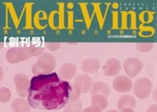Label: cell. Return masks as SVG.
Masks as SVG:
<instances>
[{
  "label": "cell",
  "mask_w": 157,
  "mask_h": 112,
  "mask_svg": "<svg viewBox=\"0 0 157 112\" xmlns=\"http://www.w3.org/2000/svg\"><path fill=\"white\" fill-rule=\"evenodd\" d=\"M82 95L81 91L78 90V87L73 83H70V91H69V100H77L80 98V96Z\"/></svg>",
  "instance_id": "17"
},
{
  "label": "cell",
  "mask_w": 157,
  "mask_h": 112,
  "mask_svg": "<svg viewBox=\"0 0 157 112\" xmlns=\"http://www.w3.org/2000/svg\"><path fill=\"white\" fill-rule=\"evenodd\" d=\"M90 103H91V106H94L101 110H104L108 106V100H107V97L104 95H91Z\"/></svg>",
  "instance_id": "15"
},
{
  "label": "cell",
  "mask_w": 157,
  "mask_h": 112,
  "mask_svg": "<svg viewBox=\"0 0 157 112\" xmlns=\"http://www.w3.org/2000/svg\"><path fill=\"white\" fill-rule=\"evenodd\" d=\"M153 99L156 100V91H154V92H153Z\"/></svg>",
  "instance_id": "26"
},
{
  "label": "cell",
  "mask_w": 157,
  "mask_h": 112,
  "mask_svg": "<svg viewBox=\"0 0 157 112\" xmlns=\"http://www.w3.org/2000/svg\"><path fill=\"white\" fill-rule=\"evenodd\" d=\"M106 112H120L118 109H111V110H107Z\"/></svg>",
  "instance_id": "25"
},
{
  "label": "cell",
  "mask_w": 157,
  "mask_h": 112,
  "mask_svg": "<svg viewBox=\"0 0 157 112\" xmlns=\"http://www.w3.org/2000/svg\"><path fill=\"white\" fill-rule=\"evenodd\" d=\"M152 92V82L148 78H140L134 84V94L140 99L147 98Z\"/></svg>",
  "instance_id": "4"
},
{
  "label": "cell",
  "mask_w": 157,
  "mask_h": 112,
  "mask_svg": "<svg viewBox=\"0 0 157 112\" xmlns=\"http://www.w3.org/2000/svg\"><path fill=\"white\" fill-rule=\"evenodd\" d=\"M70 82L62 81L57 73L34 76L31 80L28 100L31 107L40 110H59L68 103Z\"/></svg>",
  "instance_id": "1"
},
{
  "label": "cell",
  "mask_w": 157,
  "mask_h": 112,
  "mask_svg": "<svg viewBox=\"0 0 157 112\" xmlns=\"http://www.w3.org/2000/svg\"><path fill=\"white\" fill-rule=\"evenodd\" d=\"M121 112H135V109H132V108H125L124 110H122Z\"/></svg>",
  "instance_id": "24"
},
{
  "label": "cell",
  "mask_w": 157,
  "mask_h": 112,
  "mask_svg": "<svg viewBox=\"0 0 157 112\" xmlns=\"http://www.w3.org/2000/svg\"><path fill=\"white\" fill-rule=\"evenodd\" d=\"M82 112H102V110L94 106H88V107H86Z\"/></svg>",
  "instance_id": "22"
},
{
  "label": "cell",
  "mask_w": 157,
  "mask_h": 112,
  "mask_svg": "<svg viewBox=\"0 0 157 112\" xmlns=\"http://www.w3.org/2000/svg\"><path fill=\"white\" fill-rule=\"evenodd\" d=\"M29 47V51H31L32 56H39L42 53H44V48L41 46H36V45H31Z\"/></svg>",
  "instance_id": "20"
},
{
  "label": "cell",
  "mask_w": 157,
  "mask_h": 112,
  "mask_svg": "<svg viewBox=\"0 0 157 112\" xmlns=\"http://www.w3.org/2000/svg\"><path fill=\"white\" fill-rule=\"evenodd\" d=\"M146 112H157V104H152L147 108Z\"/></svg>",
  "instance_id": "23"
},
{
  "label": "cell",
  "mask_w": 157,
  "mask_h": 112,
  "mask_svg": "<svg viewBox=\"0 0 157 112\" xmlns=\"http://www.w3.org/2000/svg\"><path fill=\"white\" fill-rule=\"evenodd\" d=\"M122 69L121 62L115 59V58H111V59L107 60L104 67H103V73L107 77H117Z\"/></svg>",
  "instance_id": "10"
},
{
  "label": "cell",
  "mask_w": 157,
  "mask_h": 112,
  "mask_svg": "<svg viewBox=\"0 0 157 112\" xmlns=\"http://www.w3.org/2000/svg\"><path fill=\"white\" fill-rule=\"evenodd\" d=\"M123 68H124L128 77L134 78L142 70L144 63H142V61L140 60L139 58L130 57V58H127L125 60L124 64H123Z\"/></svg>",
  "instance_id": "6"
},
{
  "label": "cell",
  "mask_w": 157,
  "mask_h": 112,
  "mask_svg": "<svg viewBox=\"0 0 157 112\" xmlns=\"http://www.w3.org/2000/svg\"><path fill=\"white\" fill-rule=\"evenodd\" d=\"M90 92L91 94V95H101L107 97L110 95V87L104 82H100V81L93 82V85Z\"/></svg>",
  "instance_id": "13"
},
{
  "label": "cell",
  "mask_w": 157,
  "mask_h": 112,
  "mask_svg": "<svg viewBox=\"0 0 157 112\" xmlns=\"http://www.w3.org/2000/svg\"><path fill=\"white\" fill-rule=\"evenodd\" d=\"M11 108L13 112H31V105L28 99L24 97H18L12 101Z\"/></svg>",
  "instance_id": "14"
},
{
  "label": "cell",
  "mask_w": 157,
  "mask_h": 112,
  "mask_svg": "<svg viewBox=\"0 0 157 112\" xmlns=\"http://www.w3.org/2000/svg\"><path fill=\"white\" fill-rule=\"evenodd\" d=\"M56 67V59L51 53L44 52L39 55L32 67V72L36 76L38 75H46L53 73Z\"/></svg>",
  "instance_id": "2"
},
{
  "label": "cell",
  "mask_w": 157,
  "mask_h": 112,
  "mask_svg": "<svg viewBox=\"0 0 157 112\" xmlns=\"http://www.w3.org/2000/svg\"><path fill=\"white\" fill-rule=\"evenodd\" d=\"M113 89L118 92H129L132 89V82L131 78L126 76H117L113 81Z\"/></svg>",
  "instance_id": "7"
},
{
  "label": "cell",
  "mask_w": 157,
  "mask_h": 112,
  "mask_svg": "<svg viewBox=\"0 0 157 112\" xmlns=\"http://www.w3.org/2000/svg\"><path fill=\"white\" fill-rule=\"evenodd\" d=\"M32 57L29 46H15L9 48L6 52V60L11 64L27 61Z\"/></svg>",
  "instance_id": "3"
},
{
  "label": "cell",
  "mask_w": 157,
  "mask_h": 112,
  "mask_svg": "<svg viewBox=\"0 0 157 112\" xmlns=\"http://www.w3.org/2000/svg\"><path fill=\"white\" fill-rule=\"evenodd\" d=\"M14 85L16 87V91L20 97H26L29 95V90L31 87V80L28 75L24 73H18L13 78Z\"/></svg>",
  "instance_id": "5"
},
{
  "label": "cell",
  "mask_w": 157,
  "mask_h": 112,
  "mask_svg": "<svg viewBox=\"0 0 157 112\" xmlns=\"http://www.w3.org/2000/svg\"><path fill=\"white\" fill-rule=\"evenodd\" d=\"M82 102L78 98L77 100L69 101L64 107L63 112H82Z\"/></svg>",
  "instance_id": "16"
},
{
  "label": "cell",
  "mask_w": 157,
  "mask_h": 112,
  "mask_svg": "<svg viewBox=\"0 0 157 112\" xmlns=\"http://www.w3.org/2000/svg\"><path fill=\"white\" fill-rule=\"evenodd\" d=\"M58 76L62 81H71L76 77L77 74V67L72 62H67L63 64L58 71Z\"/></svg>",
  "instance_id": "9"
},
{
  "label": "cell",
  "mask_w": 157,
  "mask_h": 112,
  "mask_svg": "<svg viewBox=\"0 0 157 112\" xmlns=\"http://www.w3.org/2000/svg\"><path fill=\"white\" fill-rule=\"evenodd\" d=\"M117 106H118V110L120 112L122 110H124L125 108H132L135 109L136 106V101L135 99V97L132 95H123L120 99L118 100V103H117Z\"/></svg>",
  "instance_id": "12"
},
{
  "label": "cell",
  "mask_w": 157,
  "mask_h": 112,
  "mask_svg": "<svg viewBox=\"0 0 157 112\" xmlns=\"http://www.w3.org/2000/svg\"><path fill=\"white\" fill-rule=\"evenodd\" d=\"M136 49L140 52H149L152 48H153L154 44L153 43H149V42H140V43H136Z\"/></svg>",
  "instance_id": "19"
},
{
  "label": "cell",
  "mask_w": 157,
  "mask_h": 112,
  "mask_svg": "<svg viewBox=\"0 0 157 112\" xmlns=\"http://www.w3.org/2000/svg\"><path fill=\"white\" fill-rule=\"evenodd\" d=\"M100 68V62L95 58H86L81 63V69L86 74L95 73Z\"/></svg>",
  "instance_id": "11"
},
{
  "label": "cell",
  "mask_w": 157,
  "mask_h": 112,
  "mask_svg": "<svg viewBox=\"0 0 157 112\" xmlns=\"http://www.w3.org/2000/svg\"><path fill=\"white\" fill-rule=\"evenodd\" d=\"M74 84L78 87V90L81 91L82 94H87V92H90L91 90L93 81L87 74L82 73V74H80L75 77Z\"/></svg>",
  "instance_id": "8"
},
{
  "label": "cell",
  "mask_w": 157,
  "mask_h": 112,
  "mask_svg": "<svg viewBox=\"0 0 157 112\" xmlns=\"http://www.w3.org/2000/svg\"><path fill=\"white\" fill-rule=\"evenodd\" d=\"M10 100H11V91L6 87H0V101L2 103H6Z\"/></svg>",
  "instance_id": "18"
},
{
  "label": "cell",
  "mask_w": 157,
  "mask_h": 112,
  "mask_svg": "<svg viewBox=\"0 0 157 112\" xmlns=\"http://www.w3.org/2000/svg\"><path fill=\"white\" fill-rule=\"evenodd\" d=\"M61 46V43L60 42H46L45 43V47L47 49H49L51 52L53 51H57L59 48Z\"/></svg>",
  "instance_id": "21"
}]
</instances>
